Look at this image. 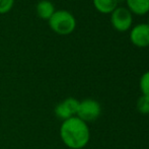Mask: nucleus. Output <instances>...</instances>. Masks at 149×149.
I'll return each instance as SVG.
<instances>
[{
  "mask_svg": "<svg viewBox=\"0 0 149 149\" xmlns=\"http://www.w3.org/2000/svg\"><path fill=\"white\" fill-rule=\"evenodd\" d=\"M63 142L71 149L83 148L89 141L90 133L88 126L78 117L65 120L60 129Z\"/></svg>",
  "mask_w": 149,
  "mask_h": 149,
  "instance_id": "nucleus-1",
  "label": "nucleus"
},
{
  "mask_svg": "<svg viewBox=\"0 0 149 149\" xmlns=\"http://www.w3.org/2000/svg\"><path fill=\"white\" fill-rule=\"evenodd\" d=\"M49 26L56 33L69 35L76 28V20L73 14L67 10H58L49 19Z\"/></svg>",
  "mask_w": 149,
  "mask_h": 149,
  "instance_id": "nucleus-2",
  "label": "nucleus"
},
{
  "mask_svg": "<svg viewBox=\"0 0 149 149\" xmlns=\"http://www.w3.org/2000/svg\"><path fill=\"white\" fill-rule=\"evenodd\" d=\"M100 113H102L100 104L96 100L87 98V100H84L79 102L76 115L82 121L91 122L97 119L100 117Z\"/></svg>",
  "mask_w": 149,
  "mask_h": 149,
  "instance_id": "nucleus-3",
  "label": "nucleus"
},
{
  "mask_svg": "<svg viewBox=\"0 0 149 149\" xmlns=\"http://www.w3.org/2000/svg\"><path fill=\"white\" fill-rule=\"evenodd\" d=\"M132 13L125 7H117L111 14V22L115 30L119 31H128L132 26Z\"/></svg>",
  "mask_w": 149,
  "mask_h": 149,
  "instance_id": "nucleus-4",
  "label": "nucleus"
},
{
  "mask_svg": "<svg viewBox=\"0 0 149 149\" xmlns=\"http://www.w3.org/2000/svg\"><path fill=\"white\" fill-rule=\"evenodd\" d=\"M130 40L136 47L145 48L149 46V24H140L135 26L130 33Z\"/></svg>",
  "mask_w": 149,
  "mask_h": 149,
  "instance_id": "nucleus-5",
  "label": "nucleus"
},
{
  "mask_svg": "<svg viewBox=\"0 0 149 149\" xmlns=\"http://www.w3.org/2000/svg\"><path fill=\"white\" fill-rule=\"evenodd\" d=\"M79 102L73 97L66 98L64 102H60L55 108V114L58 118L63 120H68L76 115Z\"/></svg>",
  "mask_w": 149,
  "mask_h": 149,
  "instance_id": "nucleus-6",
  "label": "nucleus"
},
{
  "mask_svg": "<svg viewBox=\"0 0 149 149\" xmlns=\"http://www.w3.org/2000/svg\"><path fill=\"white\" fill-rule=\"evenodd\" d=\"M127 5L130 12L143 15L149 12V0H127Z\"/></svg>",
  "mask_w": 149,
  "mask_h": 149,
  "instance_id": "nucleus-7",
  "label": "nucleus"
},
{
  "mask_svg": "<svg viewBox=\"0 0 149 149\" xmlns=\"http://www.w3.org/2000/svg\"><path fill=\"white\" fill-rule=\"evenodd\" d=\"M55 12L54 4L49 0H42L37 4V13L39 17L43 19H48L52 17V15Z\"/></svg>",
  "mask_w": 149,
  "mask_h": 149,
  "instance_id": "nucleus-8",
  "label": "nucleus"
},
{
  "mask_svg": "<svg viewBox=\"0 0 149 149\" xmlns=\"http://www.w3.org/2000/svg\"><path fill=\"white\" fill-rule=\"evenodd\" d=\"M93 5L102 13H112L118 7V0H93Z\"/></svg>",
  "mask_w": 149,
  "mask_h": 149,
  "instance_id": "nucleus-9",
  "label": "nucleus"
},
{
  "mask_svg": "<svg viewBox=\"0 0 149 149\" xmlns=\"http://www.w3.org/2000/svg\"><path fill=\"white\" fill-rule=\"evenodd\" d=\"M137 109L141 114H149V97L145 95H141L137 100Z\"/></svg>",
  "mask_w": 149,
  "mask_h": 149,
  "instance_id": "nucleus-10",
  "label": "nucleus"
},
{
  "mask_svg": "<svg viewBox=\"0 0 149 149\" xmlns=\"http://www.w3.org/2000/svg\"><path fill=\"white\" fill-rule=\"evenodd\" d=\"M140 90L142 92V95H145L149 97V71L145 72L140 78Z\"/></svg>",
  "mask_w": 149,
  "mask_h": 149,
  "instance_id": "nucleus-11",
  "label": "nucleus"
},
{
  "mask_svg": "<svg viewBox=\"0 0 149 149\" xmlns=\"http://www.w3.org/2000/svg\"><path fill=\"white\" fill-rule=\"evenodd\" d=\"M14 0H0V14L8 12L12 8Z\"/></svg>",
  "mask_w": 149,
  "mask_h": 149,
  "instance_id": "nucleus-12",
  "label": "nucleus"
},
{
  "mask_svg": "<svg viewBox=\"0 0 149 149\" xmlns=\"http://www.w3.org/2000/svg\"><path fill=\"white\" fill-rule=\"evenodd\" d=\"M148 24H149V18H148Z\"/></svg>",
  "mask_w": 149,
  "mask_h": 149,
  "instance_id": "nucleus-13",
  "label": "nucleus"
}]
</instances>
